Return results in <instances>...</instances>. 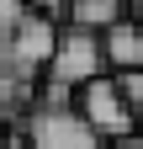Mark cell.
<instances>
[{
  "mask_svg": "<svg viewBox=\"0 0 143 149\" xmlns=\"http://www.w3.org/2000/svg\"><path fill=\"white\" fill-rule=\"evenodd\" d=\"M106 69H111V64H106V43H101V32L64 27L58 53H53V64H48V74H43V101H64V107H74L80 91L96 85Z\"/></svg>",
  "mask_w": 143,
  "mask_h": 149,
  "instance_id": "cell-1",
  "label": "cell"
},
{
  "mask_svg": "<svg viewBox=\"0 0 143 149\" xmlns=\"http://www.w3.org/2000/svg\"><path fill=\"white\" fill-rule=\"evenodd\" d=\"M27 0H0V123H27L43 101V80L16 59V32H21Z\"/></svg>",
  "mask_w": 143,
  "mask_h": 149,
  "instance_id": "cell-2",
  "label": "cell"
},
{
  "mask_svg": "<svg viewBox=\"0 0 143 149\" xmlns=\"http://www.w3.org/2000/svg\"><path fill=\"white\" fill-rule=\"evenodd\" d=\"M21 139L32 149H111L80 107H64V101H37L32 117L21 123Z\"/></svg>",
  "mask_w": 143,
  "mask_h": 149,
  "instance_id": "cell-3",
  "label": "cell"
},
{
  "mask_svg": "<svg viewBox=\"0 0 143 149\" xmlns=\"http://www.w3.org/2000/svg\"><path fill=\"white\" fill-rule=\"evenodd\" d=\"M85 117H90V128L106 139V144H122V139H138V117H133V107L127 96H122V85H117V74H101L96 85H85L80 91V101H74Z\"/></svg>",
  "mask_w": 143,
  "mask_h": 149,
  "instance_id": "cell-4",
  "label": "cell"
},
{
  "mask_svg": "<svg viewBox=\"0 0 143 149\" xmlns=\"http://www.w3.org/2000/svg\"><path fill=\"white\" fill-rule=\"evenodd\" d=\"M101 43H106V64H111L117 74H133L143 69V22H117L111 32H101Z\"/></svg>",
  "mask_w": 143,
  "mask_h": 149,
  "instance_id": "cell-5",
  "label": "cell"
},
{
  "mask_svg": "<svg viewBox=\"0 0 143 149\" xmlns=\"http://www.w3.org/2000/svg\"><path fill=\"white\" fill-rule=\"evenodd\" d=\"M133 16V0H74V22L69 27H85V32H111L117 22Z\"/></svg>",
  "mask_w": 143,
  "mask_h": 149,
  "instance_id": "cell-6",
  "label": "cell"
},
{
  "mask_svg": "<svg viewBox=\"0 0 143 149\" xmlns=\"http://www.w3.org/2000/svg\"><path fill=\"white\" fill-rule=\"evenodd\" d=\"M27 6L37 11V16H48L53 27H69V22H74V0H27Z\"/></svg>",
  "mask_w": 143,
  "mask_h": 149,
  "instance_id": "cell-7",
  "label": "cell"
},
{
  "mask_svg": "<svg viewBox=\"0 0 143 149\" xmlns=\"http://www.w3.org/2000/svg\"><path fill=\"white\" fill-rule=\"evenodd\" d=\"M117 85H122V96H127L133 117L143 123V69H133V74H117Z\"/></svg>",
  "mask_w": 143,
  "mask_h": 149,
  "instance_id": "cell-8",
  "label": "cell"
},
{
  "mask_svg": "<svg viewBox=\"0 0 143 149\" xmlns=\"http://www.w3.org/2000/svg\"><path fill=\"white\" fill-rule=\"evenodd\" d=\"M111 149H143V139H122V144H111Z\"/></svg>",
  "mask_w": 143,
  "mask_h": 149,
  "instance_id": "cell-9",
  "label": "cell"
},
{
  "mask_svg": "<svg viewBox=\"0 0 143 149\" xmlns=\"http://www.w3.org/2000/svg\"><path fill=\"white\" fill-rule=\"evenodd\" d=\"M133 22H143V0H133Z\"/></svg>",
  "mask_w": 143,
  "mask_h": 149,
  "instance_id": "cell-10",
  "label": "cell"
},
{
  "mask_svg": "<svg viewBox=\"0 0 143 149\" xmlns=\"http://www.w3.org/2000/svg\"><path fill=\"white\" fill-rule=\"evenodd\" d=\"M6 149H32V144H27V139H11V144H6Z\"/></svg>",
  "mask_w": 143,
  "mask_h": 149,
  "instance_id": "cell-11",
  "label": "cell"
},
{
  "mask_svg": "<svg viewBox=\"0 0 143 149\" xmlns=\"http://www.w3.org/2000/svg\"><path fill=\"white\" fill-rule=\"evenodd\" d=\"M6 144H11V139H6V123H0V149H6Z\"/></svg>",
  "mask_w": 143,
  "mask_h": 149,
  "instance_id": "cell-12",
  "label": "cell"
}]
</instances>
